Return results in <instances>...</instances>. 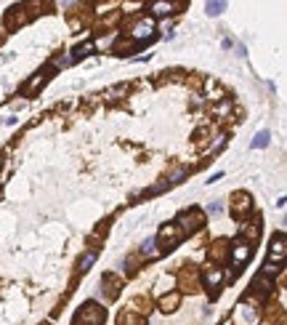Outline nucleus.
Segmentation results:
<instances>
[{
	"label": "nucleus",
	"mask_w": 287,
	"mask_h": 325,
	"mask_svg": "<svg viewBox=\"0 0 287 325\" xmlns=\"http://www.w3.org/2000/svg\"><path fill=\"white\" fill-rule=\"evenodd\" d=\"M205 222H208L205 211H199V208H186V211L178 213L176 227L181 229V235L186 237V235H197V232L205 227Z\"/></svg>",
	"instance_id": "obj_1"
},
{
	"label": "nucleus",
	"mask_w": 287,
	"mask_h": 325,
	"mask_svg": "<svg viewBox=\"0 0 287 325\" xmlns=\"http://www.w3.org/2000/svg\"><path fill=\"white\" fill-rule=\"evenodd\" d=\"M104 317H106V309L96 301H85L80 307V312L75 315V325H104Z\"/></svg>",
	"instance_id": "obj_2"
},
{
	"label": "nucleus",
	"mask_w": 287,
	"mask_h": 325,
	"mask_svg": "<svg viewBox=\"0 0 287 325\" xmlns=\"http://www.w3.org/2000/svg\"><path fill=\"white\" fill-rule=\"evenodd\" d=\"M181 240H184V235H181V229H178L176 224H165V227L157 232V237H154L157 248L162 251V256H165L167 251H173V248L181 246Z\"/></svg>",
	"instance_id": "obj_3"
},
{
	"label": "nucleus",
	"mask_w": 287,
	"mask_h": 325,
	"mask_svg": "<svg viewBox=\"0 0 287 325\" xmlns=\"http://www.w3.org/2000/svg\"><path fill=\"white\" fill-rule=\"evenodd\" d=\"M154 27H157V21L152 16H141L133 21V27L128 30V38L136 40V43H144V40H152L154 38Z\"/></svg>",
	"instance_id": "obj_4"
},
{
	"label": "nucleus",
	"mask_w": 287,
	"mask_h": 325,
	"mask_svg": "<svg viewBox=\"0 0 287 325\" xmlns=\"http://www.w3.org/2000/svg\"><path fill=\"white\" fill-rule=\"evenodd\" d=\"M250 256H253V246H250V242H245V240H239V237H237L232 246H229V259H232V264L237 266V272L247 264Z\"/></svg>",
	"instance_id": "obj_5"
},
{
	"label": "nucleus",
	"mask_w": 287,
	"mask_h": 325,
	"mask_svg": "<svg viewBox=\"0 0 287 325\" xmlns=\"http://www.w3.org/2000/svg\"><path fill=\"white\" fill-rule=\"evenodd\" d=\"M176 283H178V288H184V291H189V293H197L199 288H202V280H199V272L194 269L191 264H186L181 272H178V277H176Z\"/></svg>",
	"instance_id": "obj_6"
},
{
	"label": "nucleus",
	"mask_w": 287,
	"mask_h": 325,
	"mask_svg": "<svg viewBox=\"0 0 287 325\" xmlns=\"http://www.w3.org/2000/svg\"><path fill=\"white\" fill-rule=\"evenodd\" d=\"M199 280L205 283L208 288H213L210 299H218V293H221V283H223V269H221V266H213V264H208L205 269H202Z\"/></svg>",
	"instance_id": "obj_7"
},
{
	"label": "nucleus",
	"mask_w": 287,
	"mask_h": 325,
	"mask_svg": "<svg viewBox=\"0 0 287 325\" xmlns=\"http://www.w3.org/2000/svg\"><path fill=\"white\" fill-rule=\"evenodd\" d=\"M232 213L237 219H247L250 213H253V195L250 192H234L232 195Z\"/></svg>",
	"instance_id": "obj_8"
},
{
	"label": "nucleus",
	"mask_w": 287,
	"mask_h": 325,
	"mask_svg": "<svg viewBox=\"0 0 287 325\" xmlns=\"http://www.w3.org/2000/svg\"><path fill=\"white\" fill-rule=\"evenodd\" d=\"M284 256H287V240H284L282 232H277V235L271 237V242H269V261L271 264H282Z\"/></svg>",
	"instance_id": "obj_9"
},
{
	"label": "nucleus",
	"mask_w": 287,
	"mask_h": 325,
	"mask_svg": "<svg viewBox=\"0 0 287 325\" xmlns=\"http://www.w3.org/2000/svg\"><path fill=\"white\" fill-rule=\"evenodd\" d=\"M123 277L120 275H104L101 277V291H106V301H114L120 296V291H123Z\"/></svg>",
	"instance_id": "obj_10"
},
{
	"label": "nucleus",
	"mask_w": 287,
	"mask_h": 325,
	"mask_svg": "<svg viewBox=\"0 0 287 325\" xmlns=\"http://www.w3.org/2000/svg\"><path fill=\"white\" fill-rule=\"evenodd\" d=\"M27 21H30V14L24 11V6H14V8H11L8 14H6V30L14 32V30L24 27Z\"/></svg>",
	"instance_id": "obj_11"
},
{
	"label": "nucleus",
	"mask_w": 287,
	"mask_h": 325,
	"mask_svg": "<svg viewBox=\"0 0 287 325\" xmlns=\"http://www.w3.org/2000/svg\"><path fill=\"white\" fill-rule=\"evenodd\" d=\"M48 77H51V69H43V72H35L30 80H27V83H24V96H35V94H38V91L48 83Z\"/></svg>",
	"instance_id": "obj_12"
},
{
	"label": "nucleus",
	"mask_w": 287,
	"mask_h": 325,
	"mask_svg": "<svg viewBox=\"0 0 287 325\" xmlns=\"http://www.w3.org/2000/svg\"><path fill=\"white\" fill-rule=\"evenodd\" d=\"M186 8V3H167V0H157V3H152L149 11H152V19H162L167 14H176V11Z\"/></svg>",
	"instance_id": "obj_13"
},
{
	"label": "nucleus",
	"mask_w": 287,
	"mask_h": 325,
	"mask_svg": "<svg viewBox=\"0 0 287 325\" xmlns=\"http://www.w3.org/2000/svg\"><path fill=\"white\" fill-rule=\"evenodd\" d=\"M226 256H229V242H226V240H215L210 246V264L218 266L221 261H226Z\"/></svg>",
	"instance_id": "obj_14"
},
{
	"label": "nucleus",
	"mask_w": 287,
	"mask_h": 325,
	"mask_svg": "<svg viewBox=\"0 0 287 325\" xmlns=\"http://www.w3.org/2000/svg\"><path fill=\"white\" fill-rule=\"evenodd\" d=\"M261 237V224L258 222H245V224H239V240H245V242H250V246H253V242Z\"/></svg>",
	"instance_id": "obj_15"
},
{
	"label": "nucleus",
	"mask_w": 287,
	"mask_h": 325,
	"mask_svg": "<svg viewBox=\"0 0 287 325\" xmlns=\"http://www.w3.org/2000/svg\"><path fill=\"white\" fill-rule=\"evenodd\" d=\"M165 315H170V312H176L178 307H181V293L178 291H170V293H165V296H160V304H157Z\"/></svg>",
	"instance_id": "obj_16"
},
{
	"label": "nucleus",
	"mask_w": 287,
	"mask_h": 325,
	"mask_svg": "<svg viewBox=\"0 0 287 325\" xmlns=\"http://www.w3.org/2000/svg\"><path fill=\"white\" fill-rule=\"evenodd\" d=\"M141 259H147V261H154V259H162V251L157 248V242H154V237H147L141 242Z\"/></svg>",
	"instance_id": "obj_17"
},
{
	"label": "nucleus",
	"mask_w": 287,
	"mask_h": 325,
	"mask_svg": "<svg viewBox=\"0 0 287 325\" xmlns=\"http://www.w3.org/2000/svg\"><path fill=\"white\" fill-rule=\"evenodd\" d=\"M205 94H208V99L215 104V101H221V99H226V88L218 83V80H213V77H208L205 80Z\"/></svg>",
	"instance_id": "obj_18"
},
{
	"label": "nucleus",
	"mask_w": 287,
	"mask_h": 325,
	"mask_svg": "<svg viewBox=\"0 0 287 325\" xmlns=\"http://www.w3.org/2000/svg\"><path fill=\"white\" fill-rule=\"evenodd\" d=\"M128 83H117V86H112V88H106L104 91V101H120L123 96H128Z\"/></svg>",
	"instance_id": "obj_19"
},
{
	"label": "nucleus",
	"mask_w": 287,
	"mask_h": 325,
	"mask_svg": "<svg viewBox=\"0 0 287 325\" xmlns=\"http://www.w3.org/2000/svg\"><path fill=\"white\" fill-rule=\"evenodd\" d=\"M117 325H147V320H144V317L138 315V312H133V309H125V312H120Z\"/></svg>",
	"instance_id": "obj_20"
},
{
	"label": "nucleus",
	"mask_w": 287,
	"mask_h": 325,
	"mask_svg": "<svg viewBox=\"0 0 287 325\" xmlns=\"http://www.w3.org/2000/svg\"><path fill=\"white\" fill-rule=\"evenodd\" d=\"M173 285H176V277H173V275H160V280L154 283V293H157V296H165V293L173 291Z\"/></svg>",
	"instance_id": "obj_21"
},
{
	"label": "nucleus",
	"mask_w": 287,
	"mask_h": 325,
	"mask_svg": "<svg viewBox=\"0 0 287 325\" xmlns=\"http://www.w3.org/2000/svg\"><path fill=\"white\" fill-rule=\"evenodd\" d=\"M229 115H232V99H229V96L213 104V118H218V120H226V118H229Z\"/></svg>",
	"instance_id": "obj_22"
},
{
	"label": "nucleus",
	"mask_w": 287,
	"mask_h": 325,
	"mask_svg": "<svg viewBox=\"0 0 287 325\" xmlns=\"http://www.w3.org/2000/svg\"><path fill=\"white\" fill-rule=\"evenodd\" d=\"M253 288H255V291H258L261 296H266V293H271V291H274V280L258 272V275H255V280H253Z\"/></svg>",
	"instance_id": "obj_23"
},
{
	"label": "nucleus",
	"mask_w": 287,
	"mask_h": 325,
	"mask_svg": "<svg viewBox=\"0 0 287 325\" xmlns=\"http://www.w3.org/2000/svg\"><path fill=\"white\" fill-rule=\"evenodd\" d=\"M96 259H99V251H96V248L85 251V253L80 256V261H77V272H85V269H91V266L96 264Z\"/></svg>",
	"instance_id": "obj_24"
},
{
	"label": "nucleus",
	"mask_w": 287,
	"mask_h": 325,
	"mask_svg": "<svg viewBox=\"0 0 287 325\" xmlns=\"http://www.w3.org/2000/svg\"><path fill=\"white\" fill-rule=\"evenodd\" d=\"M138 48V43L136 40H130V38H120L117 40V45H114V53L117 56H128L130 51H136Z\"/></svg>",
	"instance_id": "obj_25"
},
{
	"label": "nucleus",
	"mask_w": 287,
	"mask_h": 325,
	"mask_svg": "<svg viewBox=\"0 0 287 325\" xmlns=\"http://www.w3.org/2000/svg\"><path fill=\"white\" fill-rule=\"evenodd\" d=\"M237 315L250 325V322H255V320H258V309H255V307H247L245 301H242V304H239V309H237Z\"/></svg>",
	"instance_id": "obj_26"
},
{
	"label": "nucleus",
	"mask_w": 287,
	"mask_h": 325,
	"mask_svg": "<svg viewBox=\"0 0 287 325\" xmlns=\"http://www.w3.org/2000/svg\"><path fill=\"white\" fill-rule=\"evenodd\" d=\"M186 176H189V168H173L170 173H167L165 181H167V187H173V184H181Z\"/></svg>",
	"instance_id": "obj_27"
},
{
	"label": "nucleus",
	"mask_w": 287,
	"mask_h": 325,
	"mask_svg": "<svg viewBox=\"0 0 287 325\" xmlns=\"http://www.w3.org/2000/svg\"><path fill=\"white\" fill-rule=\"evenodd\" d=\"M69 64H75L72 53H59V56H53V59H51V67H48V69H64Z\"/></svg>",
	"instance_id": "obj_28"
},
{
	"label": "nucleus",
	"mask_w": 287,
	"mask_h": 325,
	"mask_svg": "<svg viewBox=\"0 0 287 325\" xmlns=\"http://www.w3.org/2000/svg\"><path fill=\"white\" fill-rule=\"evenodd\" d=\"M93 51H96V45H93V43L88 40V43H82V45H77V48H75V51H69V53H72V59L77 62V59H82V56H91Z\"/></svg>",
	"instance_id": "obj_29"
},
{
	"label": "nucleus",
	"mask_w": 287,
	"mask_h": 325,
	"mask_svg": "<svg viewBox=\"0 0 287 325\" xmlns=\"http://www.w3.org/2000/svg\"><path fill=\"white\" fill-rule=\"evenodd\" d=\"M205 11H208V16H221L226 11V3H223V0H208Z\"/></svg>",
	"instance_id": "obj_30"
},
{
	"label": "nucleus",
	"mask_w": 287,
	"mask_h": 325,
	"mask_svg": "<svg viewBox=\"0 0 287 325\" xmlns=\"http://www.w3.org/2000/svg\"><path fill=\"white\" fill-rule=\"evenodd\" d=\"M226 142H229V136L226 133H221V136H215V142L208 147V155H215V152H221V149L226 147Z\"/></svg>",
	"instance_id": "obj_31"
},
{
	"label": "nucleus",
	"mask_w": 287,
	"mask_h": 325,
	"mask_svg": "<svg viewBox=\"0 0 287 325\" xmlns=\"http://www.w3.org/2000/svg\"><path fill=\"white\" fill-rule=\"evenodd\" d=\"M269 142H271V133L269 131H258L255 139H253V147L255 149H263V147H269Z\"/></svg>",
	"instance_id": "obj_32"
},
{
	"label": "nucleus",
	"mask_w": 287,
	"mask_h": 325,
	"mask_svg": "<svg viewBox=\"0 0 287 325\" xmlns=\"http://www.w3.org/2000/svg\"><path fill=\"white\" fill-rule=\"evenodd\" d=\"M282 272V266L279 264H271V261H266L261 266V275H266V277H274V275H279Z\"/></svg>",
	"instance_id": "obj_33"
},
{
	"label": "nucleus",
	"mask_w": 287,
	"mask_h": 325,
	"mask_svg": "<svg viewBox=\"0 0 287 325\" xmlns=\"http://www.w3.org/2000/svg\"><path fill=\"white\" fill-rule=\"evenodd\" d=\"M208 211H210V216H218V213H223V203H221V200L210 203V208H208Z\"/></svg>",
	"instance_id": "obj_34"
},
{
	"label": "nucleus",
	"mask_w": 287,
	"mask_h": 325,
	"mask_svg": "<svg viewBox=\"0 0 287 325\" xmlns=\"http://www.w3.org/2000/svg\"><path fill=\"white\" fill-rule=\"evenodd\" d=\"M221 325H234V322H232V320H223V322H221Z\"/></svg>",
	"instance_id": "obj_35"
}]
</instances>
